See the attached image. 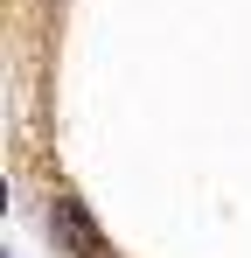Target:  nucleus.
I'll return each instance as SVG.
<instances>
[{"label": "nucleus", "mask_w": 251, "mask_h": 258, "mask_svg": "<svg viewBox=\"0 0 251 258\" xmlns=\"http://www.w3.org/2000/svg\"><path fill=\"white\" fill-rule=\"evenodd\" d=\"M49 230H56V244L70 258H105V237H98V223H91V210L77 196H56L49 203Z\"/></svg>", "instance_id": "obj_1"}]
</instances>
